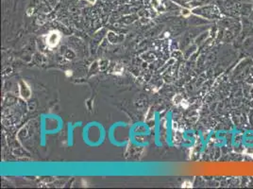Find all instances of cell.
<instances>
[{"label":"cell","mask_w":253,"mask_h":189,"mask_svg":"<svg viewBox=\"0 0 253 189\" xmlns=\"http://www.w3.org/2000/svg\"><path fill=\"white\" fill-rule=\"evenodd\" d=\"M60 40V34L58 32H52L47 37V43L49 47H55Z\"/></svg>","instance_id":"cell-1"}]
</instances>
